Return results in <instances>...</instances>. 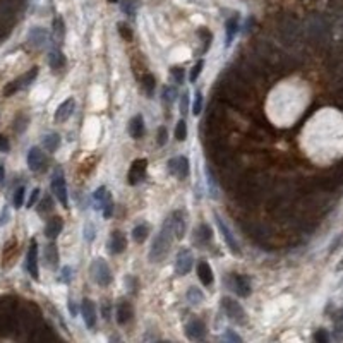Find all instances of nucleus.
Returning <instances> with one entry per match:
<instances>
[{"instance_id":"f257e3e1","label":"nucleus","mask_w":343,"mask_h":343,"mask_svg":"<svg viewBox=\"0 0 343 343\" xmlns=\"http://www.w3.org/2000/svg\"><path fill=\"white\" fill-rule=\"evenodd\" d=\"M174 238H175L174 232H172V228H170L168 221L165 220L162 230L158 232V235H156L155 240H153V244H151V249H149V254H148L149 261H151V263H162V261L168 256L170 247H172V240H174Z\"/></svg>"},{"instance_id":"f03ea898","label":"nucleus","mask_w":343,"mask_h":343,"mask_svg":"<svg viewBox=\"0 0 343 343\" xmlns=\"http://www.w3.org/2000/svg\"><path fill=\"white\" fill-rule=\"evenodd\" d=\"M278 35L280 40H282L283 45L287 47H293L300 41L302 38V31H300L299 22L293 18H285L280 21V28H278Z\"/></svg>"},{"instance_id":"7ed1b4c3","label":"nucleus","mask_w":343,"mask_h":343,"mask_svg":"<svg viewBox=\"0 0 343 343\" xmlns=\"http://www.w3.org/2000/svg\"><path fill=\"white\" fill-rule=\"evenodd\" d=\"M91 276L100 287H108L112 283V271H110L105 259L96 257L93 261V264H91Z\"/></svg>"},{"instance_id":"20e7f679","label":"nucleus","mask_w":343,"mask_h":343,"mask_svg":"<svg viewBox=\"0 0 343 343\" xmlns=\"http://www.w3.org/2000/svg\"><path fill=\"white\" fill-rule=\"evenodd\" d=\"M221 309L225 311V314H227V318L230 321L237 323V325H244L246 323V311H244V307L237 300L230 299V297H223L221 299Z\"/></svg>"},{"instance_id":"39448f33","label":"nucleus","mask_w":343,"mask_h":343,"mask_svg":"<svg viewBox=\"0 0 343 343\" xmlns=\"http://www.w3.org/2000/svg\"><path fill=\"white\" fill-rule=\"evenodd\" d=\"M307 36L312 43H323V41L328 40V33H329V28L321 18H316L309 22L307 26Z\"/></svg>"},{"instance_id":"423d86ee","label":"nucleus","mask_w":343,"mask_h":343,"mask_svg":"<svg viewBox=\"0 0 343 343\" xmlns=\"http://www.w3.org/2000/svg\"><path fill=\"white\" fill-rule=\"evenodd\" d=\"M146 170H148V160L139 158L130 165L129 174H127V182L130 185H137L141 184L143 181L146 179Z\"/></svg>"},{"instance_id":"0eeeda50","label":"nucleus","mask_w":343,"mask_h":343,"mask_svg":"<svg viewBox=\"0 0 343 343\" xmlns=\"http://www.w3.org/2000/svg\"><path fill=\"white\" fill-rule=\"evenodd\" d=\"M227 283L238 297H249L251 295V283H249V280L244 276V274L230 273Z\"/></svg>"},{"instance_id":"6e6552de","label":"nucleus","mask_w":343,"mask_h":343,"mask_svg":"<svg viewBox=\"0 0 343 343\" xmlns=\"http://www.w3.org/2000/svg\"><path fill=\"white\" fill-rule=\"evenodd\" d=\"M168 172L172 175L179 179V181H185L189 177V172H191V166H189V160L185 156H177V158H172L168 162Z\"/></svg>"},{"instance_id":"1a4fd4ad","label":"nucleus","mask_w":343,"mask_h":343,"mask_svg":"<svg viewBox=\"0 0 343 343\" xmlns=\"http://www.w3.org/2000/svg\"><path fill=\"white\" fill-rule=\"evenodd\" d=\"M52 192L55 194V198L58 199L64 208H69V194H67V185H65V179L62 174L54 175V181H52Z\"/></svg>"},{"instance_id":"9d476101","label":"nucleus","mask_w":343,"mask_h":343,"mask_svg":"<svg viewBox=\"0 0 343 343\" xmlns=\"http://www.w3.org/2000/svg\"><path fill=\"white\" fill-rule=\"evenodd\" d=\"M192 264H194V257L189 249H181L177 254V259H175V273L179 276H184L191 271Z\"/></svg>"},{"instance_id":"9b49d317","label":"nucleus","mask_w":343,"mask_h":343,"mask_svg":"<svg viewBox=\"0 0 343 343\" xmlns=\"http://www.w3.org/2000/svg\"><path fill=\"white\" fill-rule=\"evenodd\" d=\"M166 221H168L170 228H172V232H174L175 238H184V235H185V215L182 213L181 210L174 211V213L166 218Z\"/></svg>"},{"instance_id":"f8f14e48","label":"nucleus","mask_w":343,"mask_h":343,"mask_svg":"<svg viewBox=\"0 0 343 343\" xmlns=\"http://www.w3.org/2000/svg\"><path fill=\"white\" fill-rule=\"evenodd\" d=\"M26 270L33 276V280H38L40 274H38V244L36 240H31L28 249V256H26Z\"/></svg>"},{"instance_id":"ddd939ff","label":"nucleus","mask_w":343,"mask_h":343,"mask_svg":"<svg viewBox=\"0 0 343 343\" xmlns=\"http://www.w3.org/2000/svg\"><path fill=\"white\" fill-rule=\"evenodd\" d=\"M28 43L33 48H38V50L45 48L48 45V33L43 28H40V26H35L28 33Z\"/></svg>"},{"instance_id":"4468645a","label":"nucleus","mask_w":343,"mask_h":343,"mask_svg":"<svg viewBox=\"0 0 343 343\" xmlns=\"http://www.w3.org/2000/svg\"><path fill=\"white\" fill-rule=\"evenodd\" d=\"M185 335L192 342H201L206 336V325L201 319H191L185 326Z\"/></svg>"},{"instance_id":"2eb2a0df","label":"nucleus","mask_w":343,"mask_h":343,"mask_svg":"<svg viewBox=\"0 0 343 343\" xmlns=\"http://www.w3.org/2000/svg\"><path fill=\"white\" fill-rule=\"evenodd\" d=\"M47 165V158H45L43 151L36 146H33L28 151V166L31 172H40V170L45 168Z\"/></svg>"},{"instance_id":"dca6fc26","label":"nucleus","mask_w":343,"mask_h":343,"mask_svg":"<svg viewBox=\"0 0 343 343\" xmlns=\"http://www.w3.org/2000/svg\"><path fill=\"white\" fill-rule=\"evenodd\" d=\"M81 314H83L84 325L88 326L90 329H93L96 326V307H94L93 300L84 299L83 306H81Z\"/></svg>"},{"instance_id":"f3484780","label":"nucleus","mask_w":343,"mask_h":343,"mask_svg":"<svg viewBox=\"0 0 343 343\" xmlns=\"http://www.w3.org/2000/svg\"><path fill=\"white\" fill-rule=\"evenodd\" d=\"M127 247V238L120 230H113L108 240V251L112 254H122Z\"/></svg>"},{"instance_id":"a211bd4d","label":"nucleus","mask_w":343,"mask_h":343,"mask_svg":"<svg viewBox=\"0 0 343 343\" xmlns=\"http://www.w3.org/2000/svg\"><path fill=\"white\" fill-rule=\"evenodd\" d=\"M215 220H217V225H218V228H220L221 235H223V238H225V242H227L228 249H230L234 254H240V249H238V244L235 242V238H234V235H232L230 228H228L227 225L223 223V220H221V218L218 217V215H215Z\"/></svg>"},{"instance_id":"6ab92c4d","label":"nucleus","mask_w":343,"mask_h":343,"mask_svg":"<svg viewBox=\"0 0 343 343\" xmlns=\"http://www.w3.org/2000/svg\"><path fill=\"white\" fill-rule=\"evenodd\" d=\"M74 107H76V101L72 98H67L65 101H62L58 108L55 110V122H65L69 117L72 115Z\"/></svg>"},{"instance_id":"aec40b11","label":"nucleus","mask_w":343,"mask_h":343,"mask_svg":"<svg viewBox=\"0 0 343 343\" xmlns=\"http://www.w3.org/2000/svg\"><path fill=\"white\" fill-rule=\"evenodd\" d=\"M211 238H213V232L208 225H199L198 230L194 232V244L201 247L208 246L211 242Z\"/></svg>"},{"instance_id":"412c9836","label":"nucleus","mask_w":343,"mask_h":343,"mask_svg":"<svg viewBox=\"0 0 343 343\" xmlns=\"http://www.w3.org/2000/svg\"><path fill=\"white\" fill-rule=\"evenodd\" d=\"M129 134L132 139H141L144 136V120L141 115H134L129 120Z\"/></svg>"},{"instance_id":"4be33fe9","label":"nucleus","mask_w":343,"mask_h":343,"mask_svg":"<svg viewBox=\"0 0 343 343\" xmlns=\"http://www.w3.org/2000/svg\"><path fill=\"white\" fill-rule=\"evenodd\" d=\"M62 228H64V221H62L60 217H54L48 220L47 227H45V235H47L48 238H57L58 235H60Z\"/></svg>"},{"instance_id":"5701e85b","label":"nucleus","mask_w":343,"mask_h":343,"mask_svg":"<svg viewBox=\"0 0 343 343\" xmlns=\"http://www.w3.org/2000/svg\"><path fill=\"white\" fill-rule=\"evenodd\" d=\"M198 276L199 280H201V283L204 287H210L213 285V270H211V266L206 261H201V263L198 264Z\"/></svg>"},{"instance_id":"b1692460","label":"nucleus","mask_w":343,"mask_h":343,"mask_svg":"<svg viewBox=\"0 0 343 343\" xmlns=\"http://www.w3.org/2000/svg\"><path fill=\"white\" fill-rule=\"evenodd\" d=\"M43 259H45L47 268H50V270H55V268L58 266V251H57V246H55V244H48V246H45Z\"/></svg>"},{"instance_id":"393cba45","label":"nucleus","mask_w":343,"mask_h":343,"mask_svg":"<svg viewBox=\"0 0 343 343\" xmlns=\"http://www.w3.org/2000/svg\"><path fill=\"white\" fill-rule=\"evenodd\" d=\"M132 318V306L129 302H120L117 306V323L119 325H127Z\"/></svg>"},{"instance_id":"a878e982","label":"nucleus","mask_w":343,"mask_h":343,"mask_svg":"<svg viewBox=\"0 0 343 343\" xmlns=\"http://www.w3.org/2000/svg\"><path fill=\"white\" fill-rule=\"evenodd\" d=\"M141 88L143 91L146 93V96L148 98H153V94H155V88H156V79L153 74H144L141 79Z\"/></svg>"},{"instance_id":"bb28decb","label":"nucleus","mask_w":343,"mask_h":343,"mask_svg":"<svg viewBox=\"0 0 343 343\" xmlns=\"http://www.w3.org/2000/svg\"><path fill=\"white\" fill-rule=\"evenodd\" d=\"M48 64H50L52 69L58 71V69H64L65 67V57L60 50H54L50 55H48Z\"/></svg>"},{"instance_id":"cd10ccee","label":"nucleus","mask_w":343,"mask_h":343,"mask_svg":"<svg viewBox=\"0 0 343 343\" xmlns=\"http://www.w3.org/2000/svg\"><path fill=\"white\" fill-rule=\"evenodd\" d=\"M225 29H227V41H225V45H227V47H230L232 41H234V38H235V35H237V31H238L237 19H235V18L228 19L227 24H225Z\"/></svg>"},{"instance_id":"c85d7f7f","label":"nucleus","mask_w":343,"mask_h":343,"mask_svg":"<svg viewBox=\"0 0 343 343\" xmlns=\"http://www.w3.org/2000/svg\"><path fill=\"white\" fill-rule=\"evenodd\" d=\"M108 201H112V196H110V192L107 191V187H98L96 192H94V202H96V208H103V206L107 204Z\"/></svg>"},{"instance_id":"c756f323","label":"nucleus","mask_w":343,"mask_h":343,"mask_svg":"<svg viewBox=\"0 0 343 343\" xmlns=\"http://www.w3.org/2000/svg\"><path fill=\"white\" fill-rule=\"evenodd\" d=\"M148 235H149V227L148 225H137L136 228L132 230V238L136 240L137 244H143L148 238Z\"/></svg>"},{"instance_id":"7c9ffc66","label":"nucleus","mask_w":343,"mask_h":343,"mask_svg":"<svg viewBox=\"0 0 343 343\" xmlns=\"http://www.w3.org/2000/svg\"><path fill=\"white\" fill-rule=\"evenodd\" d=\"M43 146L47 151L54 153L55 149L60 146V136L58 134H48V136L43 137Z\"/></svg>"},{"instance_id":"2f4dec72","label":"nucleus","mask_w":343,"mask_h":343,"mask_svg":"<svg viewBox=\"0 0 343 343\" xmlns=\"http://www.w3.org/2000/svg\"><path fill=\"white\" fill-rule=\"evenodd\" d=\"M187 300L192 306H199V304L204 300V293L199 289H196V287H191V289L187 290Z\"/></svg>"},{"instance_id":"473e14b6","label":"nucleus","mask_w":343,"mask_h":343,"mask_svg":"<svg viewBox=\"0 0 343 343\" xmlns=\"http://www.w3.org/2000/svg\"><path fill=\"white\" fill-rule=\"evenodd\" d=\"M36 76H38V67H31L28 71V72L24 74V76H21L19 77V83H21V88H28L29 84L33 83V81L36 79Z\"/></svg>"},{"instance_id":"72a5a7b5","label":"nucleus","mask_w":343,"mask_h":343,"mask_svg":"<svg viewBox=\"0 0 343 343\" xmlns=\"http://www.w3.org/2000/svg\"><path fill=\"white\" fill-rule=\"evenodd\" d=\"M175 139L177 141H185L187 139V124L185 120H179L177 127H175Z\"/></svg>"},{"instance_id":"f704fd0d","label":"nucleus","mask_w":343,"mask_h":343,"mask_svg":"<svg viewBox=\"0 0 343 343\" xmlns=\"http://www.w3.org/2000/svg\"><path fill=\"white\" fill-rule=\"evenodd\" d=\"M54 35H55V40L57 41L64 40L65 28H64V21H62L60 18H55V21H54Z\"/></svg>"},{"instance_id":"c9c22d12","label":"nucleus","mask_w":343,"mask_h":343,"mask_svg":"<svg viewBox=\"0 0 343 343\" xmlns=\"http://www.w3.org/2000/svg\"><path fill=\"white\" fill-rule=\"evenodd\" d=\"M24 194H26V189L22 187H18L14 191V198H12V202H14V208H22V202H24Z\"/></svg>"},{"instance_id":"e433bc0d","label":"nucleus","mask_w":343,"mask_h":343,"mask_svg":"<svg viewBox=\"0 0 343 343\" xmlns=\"http://www.w3.org/2000/svg\"><path fill=\"white\" fill-rule=\"evenodd\" d=\"M28 122H29V119L26 115H18L16 117V120H14V130L18 134L24 132L26 127H28Z\"/></svg>"},{"instance_id":"4c0bfd02","label":"nucleus","mask_w":343,"mask_h":343,"mask_svg":"<svg viewBox=\"0 0 343 343\" xmlns=\"http://www.w3.org/2000/svg\"><path fill=\"white\" fill-rule=\"evenodd\" d=\"M175 98H177V90H175V88H172V86L163 88V101H165V103H168V105L174 103Z\"/></svg>"},{"instance_id":"58836bf2","label":"nucleus","mask_w":343,"mask_h":343,"mask_svg":"<svg viewBox=\"0 0 343 343\" xmlns=\"http://www.w3.org/2000/svg\"><path fill=\"white\" fill-rule=\"evenodd\" d=\"M21 83H19V77L14 81H11V83L7 84V86L4 88V96H12L14 93H18V91H21Z\"/></svg>"},{"instance_id":"ea45409f","label":"nucleus","mask_w":343,"mask_h":343,"mask_svg":"<svg viewBox=\"0 0 343 343\" xmlns=\"http://www.w3.org/2000/svg\"><path fill=\"white\" fill-rule=\"evenodd\" d=\"M54 210V201H52L50 196H45L43 201L40 202V208H38V213L43 215V213H48V211Z\"/></svg>"},{"instance_id":"a19ab883","label":"nucleus","mask_w":343,"mask_h":343,"mask_svg":"<svg viewBox=\"0 0 343 343\" xmlns=\"http://www.w3.org/2000/svg\"><path fill=\"white\" fill-rule=\"evenodd\" d=\"M201 112H202V94H201V91H196L194 103H192V113L199 115Z\"/></svg>"},{"instance_id":"79ce46f5","label":"nucleus","mask_w":343,"mask_h":343,"mask_svg":"<svg viewBox=\"0 0 343 343\" xmlns=\"http://www.w3.org/2000/svg\"><path fill=\"white\" fill-rule=\"evenodd\" d=\"M202 67H204V60H198V64L194 65V67L191 69V76H189V79H191V83H196L199 77V74H201Z\"/></svg>"},{"instance_id":"37998d69","label":"nucleus","mask_w":343,"mask_h":343,"mask_svg":"<svg viewBox=\"0 0 343 343\" xmlns=\"http://www.w3.org/2000/svg\"><path fill=\"white\" fill-rule=\"evenodd\" d=\"M172 77L175 79V83L177 84H182L184 83V79H185V71L182 67H172Z\"/></svg>"},{"instance_id":"c03bdc74","label":"nucleus","mask_w":343,"mask_h":343,"mask_svg":"<svg viewBox=\"0 0 343 343\" xmlns=\"http://www.w3.org/2000/svg\"><path fill=\"white\" fill-rule=\"evenodd\" d=\"M137 5H139V0H127L126 4H124V12H127L129 16H134Z\"/></svg>"},{"instance_id":"a18cd8bd","label":"nucleus","mask_w":343,"mask_h":343,"mask_svg":"<svg viewBox=\"0 0 343 343\" xmlns=\"http://www.w3.org/2000/svg\"><path fill=\"white\" fill-rule=\"evenodd\" d=\"M166 141H168V132H166V127H160L158 129V136H156V143L158 146H165Z\"/></svg>"},{"instance_id":"49530a36","label":"nucleus","mask_w":343,"mask_h":343,"mask_svg":"<svg viewBox=\"0 0 343 343\" xmlns=\"http://www.w3.org/2000/svg\"><path fill=\"white\" fill-rule=\"evenodd\" d=\"M119 33H120V36H122L124 40H127V41L132 40V31H130L129 26H126L124 22H119Z\"/></svg>"},{"instance_id":"de8ad7c7","label":"nucleus","mask_w":343,"mask_h":343,"mask_svg":"<svg viewBox=\"0 0 343 343\" xmlns=\"http://www.w3.org/2000/svg\"><path fill=\"white\" fill-rule=\"evenodd\" d=\"M189 112V93H184L181 98V113L185 115Z\"/></svg>"},{"instance_id":"09e8293b","label":"nucleus","mask_w":343,"mask_h":343,"mask_svg":"<svg viewBox=\"0 0 343 343\" xmlns=\"http://www.w3.org/2000/svg\"><path fill=\"white\" fill-rule=\"evenodd\" d=\"M314 340L316 342H319V343H326L329 340V336H328V333H326L325 329H318V331L314 333Z\"/></svg>"},{"instance_id":"8fccbe9b","label":"nucleus","mask_w":343,"mask_h":343,"mask_svg":"<svg viewBox=\"0 0 343 343\" xmlns=\"http://www.w3.org/2000/svg\"><path fill=\"white\" fill-rule=\"evenodd\" d=\"M84 238H86L88 242H91L94 238V228L91 223H86V227H84Z\"/></svg>"},{"instance_id":"3c124183","label":"nucleus","mask_w":343,"mask_h":343,"mask_svg":"<svg viewBox=\"0 0 343 343\" xmlns=\"http://www.w3.org/2000/svg\"><path fill=\"white\" fill-rule=\"evenodd\" d=\"M38 196H40V189H33L31 191V196H29V199H28V208H31V206H35V202H36V199H38Z\"/></svg>"},{"instance_id":"603ef678","label":"nucleus","mask_w":343,"mask_h":343,"mask_svg":"<svg viewBox=\"0 0 343 343\" xmlns=\"http://www.w3.org/2000/svg\"><path fill=\"white\" fill-rule=\"evenodd\" d=\"M225 340H234V342H242V338L238 335H235V333H232V329H227V335L223 336Z\"/></svg>"},{"instance_id":"864d4df0","label":"nucleus","mask_w":343,"mask_h":343,"mask_svg":"<svg viewBox=\"0 0 343 343\" xmlns=\"http://www.w3.org/2000/svg\"><path fill=\"white\" fill-rule=\"evenodd\" d=\"M69 280H71V268H69V266H65L64 270H62V282H65V283H67Z\"/></svg>"},{"instance_id":"5fc2aeb1","label":"nucleus","mask_w":343,"mask_h":343,"mask_svg":"<svg viewBox=\"0 0 343 343\" xmlns=\"http://www.w3.org/2000/svg\"><path fill=\"white\" fill-rule=\"evenodd\" d=\"M7 220H9V210H7V206H5L4 210H2V215H0V225H5Z\"/></svg>"},{"instance_id":"6e6d98bb","label":"nucleus","mask_w":343,"mask_h":343,"mask_svg":"<svg viewBox=\"0 0 343 343\" xmlns=\"http://www.w3.org/2000/svg\"><path fill=\"white\" fill-rule=\"evenodd\" d=\"M69 312L72 314V318H74V316H77V307H76V304H74L72 299L69 300Z\"/></svg>"},{"instance_id":"4d7b16f0","label":"nucleus","mask_w":343,"mask_h":343,"mask_svg":"<svg viewBox=\"0 0 343 343\" xmlns=\"http://www.w3.org/2000/svg\"><path fill=\"white\" fill-rule=\"evenodd\" d=\"M5 181V168L4 165H0V184H4Z\"/></svg>"},{"instance_id":"13d9d810","label":"nucleus","mask_w":343,"mask_h":343,"mask_svg":"<svg viewBox=\"0 0 343 343\" xmlns=\"http://www.w3.org/2000/svg\"><path fill=\"white\" fill-rule=\"evenodd\" d=\"M338 81L343 83V65H342V69H338Z\"/></svg>"},{"instance_id":"bf43d9fd","label":"nucleus","mask_w":343,"mask_h":343,"mask_svg":"<svg viewBox=\"0 0 343 343\" xmlns=\"http://www.w3.org/2000/svg\"><path fill=\"white\" fill-rule=\"evenodd\" d=\"M338 321H340V323H343V309H342V311H340V314H338Z\"/></svg>"},{"instance_id":"052dcab7","label":"nucleus","mask_w":343,"mask_h":343,"mask_svg":"<svg viewBox=\"0 0 343 343\" xmlns=\"http://www.w3.org/2000/svg\"><path fill=\"white\" fill-rule=\"evenodd\" d=\"M340 268H343V264H342V266H340Z\"/></svg>"},{"instance_id":"680f3d73","label":"nucleus","mask_w":343,"mask_h":343,"mask_svg":"<svg viewBox=\"0 0 343 343\" xmlns=\"http://www.w3.org/2000/svg\"><path fill=\"white\" fill-rule=\"evenodd\" d=\"M0 137H2V136H0Z\"/></svg>"}]
</instances>
